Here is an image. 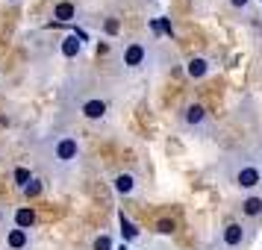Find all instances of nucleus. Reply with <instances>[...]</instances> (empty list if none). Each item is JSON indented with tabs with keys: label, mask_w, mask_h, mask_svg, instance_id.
Wrapping results in <instances>:
<instances>
[{
	"label": "nucleus",
	"mask_w": 262,
	"mask_h": 250,
	"mask_svg": "<svg viewBox=\"0 0 262 250\" xmlns=\"http://www.w3.org/2000/svg\"><path fill=\"white\" fill-rule=\"evenodd\" d=\"M121 62H124L130 71H139L144 62H147V44H144V41H130L127 48L121 50Z\"/></svg>",
	"instance_id": "nucleus-5"
},
{
	"label": "nucleus",
	"mask_w": 262,
	"mask_h": 250,
	"mask_svg": "<svg viewBox=\"0 0 262 250\" xmlns=\"http://www.w3.org/2000/svg\"><path fill=\"white\" fill-rule=\"evenodd\" d=\"M33 224H36L33 206H18V209H15V226H18V230H30Z\"/></svg>",
	"instance_id": "nucleus-13"
},
{
	"label": "nucleus",
	"mask_w": 262,
	"mask_h": 250,
	"mask_svg": "<svg viewBox=\"0 0 262 250\" xmlns=\"http://www.w3.org/2000/svg\"><path fill=\"white\" fill-rule=\"evenodd\" d=\"M6 247L9 250H27L30 247V230H9L6 233Z\"/></svg>",
	"instance_id": "nucleus-9"
},
{
	"label": "nucleus",
	"mask_w": 262,
	"mask_h": 250,
	"mask_svg": "<svg viewBox=\"0 0 262 250\" xmlns=\"http://www.w3.org/2000/svg\"><path fill=\"white\" fill-rule=\"evenodd\" d=\"M227 3H230L233 9H238V12H245V9L250 6V0H227Z\"/></svg>",
	"instance_id": "nucleus-19"
},
{
	"label": "nucleus",
	"mask_w": 262,
	"mask_h": 250,
	"mask_svg": "<svg viewBox=\"0 0 262 250\" xmlns=\"http://www.w3.org/2000/svg\"><path fill=\"white\" fill-rule=\"evenodd\" d=\"M242 215H245V218H259L262 215V197L259 194H250V197L242 200Z\"/></svg>",
	"instance_id": "nucleus-14"
},
{
	"label": "nucleus",
	"mask_w": 262,
	"mask_h": 250,
	"mask_svg": "<svg viewBox=\"0 0 262 250\" xmlns=\"http://www.w3.org/2000/svg\"><path fill=\"white\" fill-rule=\"evenodd\" d=\"M156 233H162V236H171V233H174V221H171V218H162V221L156 224Z\"/></svg>",
	"instance_id": "nucleus-18"
},
{
	"label": "nucleus",
	"mask_w": 262,
	"mask_h": 250,
	"mask_svg": "<svg viewBox=\"0 0 262 250\" xmlns=\"http://www.w3.org/2000/svg\"><path fill=\"white\" fill-rule=\"evenodd\" d=\"M209 59H203V56H194V59H189V65H186V74H189L191 80H203L206 74H209Z\"/></svg>",
	"instance_id": "nucleus-10"
},
{
	"label": "nucleus",
	"mask_w": 262,
	"mask_h": 250,
	"mask_svg": "<svg viewBox=\"0 0 262 250\" xmlns=\"http://www.w3.org/2000/svg\"><path fill=\"white\" fill-rule=\"evenodd\" d=\"M92 250H112V236H106V233H100V236L92 241Z\"/></svg>",
	"instance_id": "nucleus-17"
},
{
	"label": "nucleus",
	"mask_w": 262,
	"mask_h": 250,
	"mask_svg": "<svg viewBox=\"0 0 262 250\" xmlns=\"http://www.w3.org/2000/svg\"><path fill=\"white\" fill-rule=\"evenodd\" d=\"M230 179H233V186L242 191H253L256 186H262V165L256 156H238L233 159V165H230Z\"/></svg>",
	"instance_id": "nucleus-2"
},
{
	"label": "nucleus",
	"mask_w": 262,
	"mask_h": 250,
	"mask_svg": "<svg viewBox=\"0 0 262 250\" xmlns=\"http://www.w3.org/2000/svg\"><path fill=\"white\" fill-rule=\"evenodd\" d=\"M21 191H24V197H38V194L45 191V186H41V179H30Z\"/></svg>",
	"instance_id": "nucleus-15"
},
{
	"label": "nucleus",
	"mask_w": 262,
	"mask_h": 250,
	"mask_svg": "<svg viewBox=\"0 0 262 250\" xmlns=\"http://www.w3.org/2000/svg\"><path fill=\"white\" fill-rule=\"evenodd\" d=\"M248 238H250V226H245L242 221H230V224H224V230H221V247L238 250Z\"/></svg>",
	"instance_id": "nucleus-4"
},
{
	"label": "nucleus",
	"mask_w": 262,
	"mask_h": 250,
	"mask_svg": "<svg viewBox=\"0 0 262 250\" xmlns=\"http://www.w3.org/2000/svg\"><path fill=\"white\" fill-rule=\"evenodd\" d=\"M118 224H121V238H124V244H133V241H139V236H142V233H139V226L133 224V221H130V218H127L124 212L118 215Z\"/></svg>",
	"instance_id": "nucleus-11"
},
{
	"label": "nucleus",
	"mask_w": 262,
	"mask_h": 250,
	"mask_svg": "<svg viewBox=\"0 0 262 250\" xmlns=\"http://www.w3.org/2000/svg\"><path fill=\"white\" fill-rule=\"evenodd\" d=\"M121 250H127V247H121Z\"/></svg>",
	"instance_id": "nucleus-21"
},
{
	"label": "nucleus",
	"mask_w": 262,
	"mask_h": 250,
	"mask_svg": "<svg viewBox=\"0 0 262 250\" xmlns=\"http://www.w3.org/2000/svg\"><path fill=\"white\" fill-rule=\"evenodd\" d=\"M77 112H80L85 121H100V118H106L109 103L103 100V97H85V100H80Z\"/></svg>",
	"instance_id": "nucleus-6"
},
{
	"label": "nucleus",
	"mask_w": 262,
	"mask_h": 250,
	"mask_svg": "<svg viewBox=\"0 0 262 250\" xmlns=\"http://www.w3.org/2000/svg\"><path fill=\"white\" fill-rule=\"evenodd\" d=\"M80 142H77V135L71 132H50L45 135V142L38 144V156H41V162L50 168V171H56V174H68L77 162H80Z\"/></svg>",
	"instance_id": "nucleus-1"
},
{
	"label": "nucleus",
	"mask_w": 262,
	"mask_h": 250,
	"mask_svg": "<svg viewBox=\"0 0 262 250\" xmlns=\"http://www.w3.org/2000/svg\"><path fill=\"white\" fill-rule=\"evenodd\" d=\"M6 3H21V0H6Z\"/></svg>",
	"instance_id": "nucleus-20"
},
{
	"label": "nucleus",
	"mask_w": 262,
	"mask_h": 250,
	"mask_svg": "<svg viewBox=\"0 0 262 250\" xmlns=\"http://www.w3.org/2000/svg\"><path fill=\"white\" fill-rule=\"evenodd\" d=\"M206 121H209V112L203 109V103H186V106L180 109V124H183V130L201 132L203 127H206Z\"/></svg>",
	"instance_id": "nucleus-3"
},
{
	"label": "nucleus",
	"mask_w": 262,
	"mask_h": 250,
	"mask_svg": "<svg viewBox=\"0 0 262 250\" xmlns=\"http://www.w3.org/2000/svg\"><path fill=\"white\" fill-rule=\"evenodd\" d=\"M59 53L65 56V59H77V56L83 53V36H77V33L65 36L59 41Z\"/></svg>",
	"instance_id": "nucleus-8"
},
{
	"label": "nucleus",
	"mask_w": 262,
	"mask_h": 250,
	"mask_svg": "<svg viewBox=\"0 0 262 250\" xmlns=\"http://www.w3.org/2000/svg\"><path fill=\"white\" fill-rule=\"evenodd\" d=\"M15 186H18V189H24L27 183H30V179H33V174H30V168H15Z\"/></svg>",
	"instance_id": "nucleus-16"
},
{
	"label": "nucleus",
	"mask_w": 262,
	"mask_h": 250,
	"mask_svg": "<svg viewBox=\"0 0 262 250\" xmlns=\"http://www.w3.org/2000/svg\"><path fill=\"white\" fill-rule=\"evenodd\" d=\"M259 165H262V162H259Z\"/></svg>",
	"instance_id": "nucleus-22"
},
{
	"label": "nucleus",
	"mask_w": 262,
	"mask_h": 250,
	"mask_svg": "<svg viewBox=\"0 0 262 250\" xmlns=\"http://www.w3.org/2000/svg\"><path fill=\"white\" fill-rule=\"evenodd\" d=\"M53 18H56V21H74V18H77V3L59 0V3L53 6Z\"/></svg>",
	"instance_id": "nucleus-12"
},
{
	"label": "nucleus",
	"mask_w": 262,
	"mask_h": 250,
	"mask_svg": "<svg viewBox=\"0 0 262 250\" xmlns=\"http://www.w3.org/2000/svg\"><path fill=\"white\" fill-rule=\"evenodd\" d=\"M112 189H115V194H121V197H130V194H136V189H139V177H136L133 171H121V174H115V179H112Z\"/></svg>",
	"instance_id": "nucleus-7"
}]
</instances>
